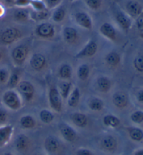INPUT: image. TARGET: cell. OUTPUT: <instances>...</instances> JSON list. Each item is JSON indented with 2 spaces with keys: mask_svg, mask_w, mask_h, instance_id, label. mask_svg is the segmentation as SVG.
Wrapping results in <instances>:
<instances>
[{
  "mask_svg": "<svg viewBox=\"0 0 143 155\" xmlns=\"http://www.w3.org/2000/svg\"><path fill=\"white\" fill-rule=\"evenodd\" d=\"M2 101L8 109L17 111L23 107V101L20 95L16 91L10 89L6 91L2 96Z\"/></svg>",
  "mask_w": 143,
  "mask_h": 155,
  "instance_id": "cell-1",
  "label": "cell"
},
{
  "mask_svg": "<svg viewBox=\"0 0 143 155\" xmlns=\"http://www.w3.org/2000/svg\"><path fill=\"white\" fill-rule=\"evenodd\" d=\"M48 101L50 107L56 112L60 113L62 110L63 99L59 94L57 86H52L50 87L48 92Z\"/></svg>",
  "mask_w": 143,
  "mask_h": 155,
  "instance_id": "cell-2",
  "label": "cell"
},
{
  "mask_svg": "<svg viewBox=\"0 0 143 155\" xmlns=\"http://www.w3.org/2000/svg\"><path fill=\"white\" fill-rule=\"evenodd\" d=\"M35 34L42 39H51L55 35V29L52 23L42 22L35 29Z\"/></svg>",
  "mask_w": 143,
  "mask_h": 155,
  "instance_id": "cell-3",
  "label": "cell"
},
{
  "mask_svg": "<svg viewBox=\"0 0 143 155\" xmlns=\"http://www.w3.org/2000/svg\"><path fill=\"white\" fill-rule=\"evenodd\" d=\"M16 88L18 94L26 101H31L34 98L35 88L34 85L30 81L25 80L20 81Z\"/></svg>",
  "mask_w": 143,
  "mask_h": 155,
  "instance_id": "cell-4",
  "label": "cell"
},
{
  "mask_svg": "<svg viewBox=\"0 0 143 155\" xmlns=\"http://www.w3.org/2000/svg\"><path fill=\"white\" fill-rule=\"evenodd\" d=\"M22 37V32L18 29L10 27L5 29L2 32L0 39L4 44H11L20 39Z\"/></svg>",
  "mask_w": 143,
  "mask_h": 155,
  "instance_id": "cell-5",
  "label": "cell"
},
{
  "mask_svg": "<svg viewBox=\"0 0 143 155\" xmlns=\"http://www.w3.org/2000/svg\"><path fill=\"white\" fill-rule=\"evenodd\" d=\"M29 50L25 45H19L14 48L11 53L12 58L17 65H22L27 59Z\"/></svg>",
  "mask_w": 143,
  "mask_h": 155,
  "instance_id": "cell-6",
  "label": "cell"
},
{
  "mask_svg": "<svg viewBox=\"0 0 143 155\" xmlns=\"http://www.w3.org/2000/svg\"><path fill=\"white\" fill-rule=\"evenodd\" d=\"M59 132L62 138L67 142L73 143L76 140L78 134L76 130L67 123H61L59 126Z\"/></svg>",
  "mask_w": 143,
  "mask_h": 155,
  "instance_id": "cell-7",
  "label": "cell"
},
{
  "mask_svg": "<svg viewBox=\"0 0 143 155\" xmlns=\"http://www.w3.org/2000/svg\"><path fill=\"white\" fill-rule=\"evenodd\" d=\"M98 51V45L94 40H90L86 44V45L76 54V58H91L96 54Z\"/></svg>",
  "mask_w": 143,
  "mask_h": 155,
  "instance_id": "cell-8",
  "label": "cell"
},
{
  "mask_svg": "<svg viewBox=\"0 0 143 155\" xmlns=\"http://www.w3.org/2000/svg\"><path fill=\"white\" fill-rule=\"evenodd\" d=\"M75 21L80 27L85 30H90L92 29L93 23H92V18L86 12H80L76 13L75 15Z\"/></svg>",
  "mask_w": 143,
  "mask_h": 155,
  "instance_id": "cell-9",
  "label": "cell"
},
{
  "mask_svg": "<svg viewBox=\"0 0 143 155\" xmlns=\"http://www.w3.org/2000/svg\"><path fill=\"white\" fill-rule=\"evenodd\" d=\"M115 20L120 27L124 31L128 32L131 28L132 19L126 13L122 11H118L115 14Z\"/></svg>",
  "mask_w": 143,
  "mask_h": 155,
  "instance_id": "cell-10",
  "label": "cell"
},
{
  "mask_svg": "<svg viewBox=\"0 0 143 155\" xmlns=\"http://www.w3.org/2000/svg\"><path fill=\"white\" fill-rule=\"evenodd\" d=\"M126 14L131 18L135 19L143 12V6L138 2L131 0L127 2L126 4Z\"/></svg>",
  "mask_w": 143,
  "mask_h": 155,
  "instance_id": "cell-11",
  "label": "cell"
},
{
  "mask_svg": "<svg viewBox=\"0 0 143 155\" xmlns=\"http://www.w3.org/2000/svg\"><path fill=\"white\" fill-rule=\"evenodd\" d=\"M99 32L103 37L110 41L117 39V31L114 26L110 23H103L99 28Z\"/></svg>",
  "mask_w": 143,
  "mask_h": 155,
  "instance_id": "cell-12",
  "label": "cell"
},
{
  "mask_svg": "<svg viewBox=\"0 0 143 155\" xmlns=\"http://www.w3.org/2000/svg\"><path fill=\"white\" fill-rule=\"evenodd\" d=\"M46 63L47 61L45 57L43 54L38 53L33 54L30 60V67L36 71L42 70L45 67Z\"/></svg>",
  "mask_w": 143,
  "mask_h": 155,
  "instance_id": "cell-13",
  "label": "cell"
},
{
  "mask_svg": "<svg viewBox=\"0 0 143 155\" xmlns=\"http://www.w3.org/2000/svg\"><path fill=\"white\" fill-rule=\"evenodd\" d=\"M14 134L12 125H5L0 127V147H3L9 143Z\"/></svg>",
  "mask_w": 143,
  "mask_h": 155,
  "instance_id": "cell-14",
  "label": "cell"
},
{
  "mask_svg": "<svg viewBox=\"0 0 143 155\" xmlns=\"http://www.w3.org/2000/svg\"><path fill=\"white\" fill-rule=\"evenodd\" d=\"M112 101L116 107L122 109L128 105L129 99L127 95L124 92L117 91L113 95Z\"/></svg>",
  "mask_w": 143,
  "mask_h": 155,
  "instance_id": "cell-15",
  "label": "cell"
},
{
  "mask_svg": "<svg viewBox=\"0 0 143 155\" xmlns=\"http://www.w3.org/2000/svg\"><path fill=\"white\" fill-rule=\"evenodd\" d=\"M45 150L50 154H54L58 152L60 144L57 138L52 136H48L45 139L43 143Z\"/></svg>",
  "mask_w": 143,
  "mask_h": 155,
  "instance_id": "cell-16",
  "label": "cell"
},
{
  "mask_svg": "<svg viewBox=\"0 0 143 155\" xmlns=\"http://www.w3.org/2000/svg\"><path fill=\"white\" fill-rule=\"evenodd\" d=\"M96 86L100 92L106 94L109 92L113 86L111 79L106 76H100L96 79Z\"/></svg>",
  "mask_w": 143,
  "mask_h": 155,
  "instance_id": "cell-17",
  "label": "cell"
},
{
  "mask_svg": "<svg viewBox=\"0 0 143 155\" xmlns=\"http://www.w3.org/2000/svg\"><path fill=\"white\" fill-rule=\"evenodd\" d=\"M63 38L68 44H73L77 40L78 32L76 28L71 26H66L62 31Z\"/></svg>",
  "mask_w": 143,
  "mask_h": 155,
  "instance_id": "cell-18",
  "label": "cell"
},
{
  "mask_svg": "<svg viewBox=\"0 0 143 155\" xmlns=\"http://www.w3.org/2000/svg\"><path fill=\"white\" fill-rule=\"evenodd\" d=\"M30 145V140L25 134H20L15 141V147L17 151L25 152Z\"/></svg>",
  "mask_w": 143,
  "mask_h": 155,
  "instance_id": "cell-19",
  "label": "cell"
},
{
  "mask_svg": "<svg viewBox=\"0 0 143 155\" xmlns=\"http://www.w3.org/2000/svg\"><path fill=\"white\" fill-rule=\"evenodd\" d=\"M101 145L103 149L107 152H113L117 146V140L111 135L105 136L101 140Z\"/></svg>",
  "mask_w": 143,
  "mask_h": 155,
  "instance_id": "cell-20",
  "label": "cell"
},
{
  "mask_svg": "<svg viewBox=\"0 0 143 155\" xmlns=\"http://www.w3.org/2000/svg\"><path fill=\"white\" fill-rule=\"evenodd\" d=\"M72 122L76 127L80 128H85L88 124L87 116L84 113L76 112L73 113L71 117Z\"/></svg>",
  "mask_w": 143,
  "mask_h": 155,
  "instance_id": "cell-21",
  "label": "cell"
},
{
  "mask_svg": "<svg viewBox=\"0 0 143 155\" xmlns=\"http://www.w3.org/2000/svg\"><path fill=\"white\" fill-rule=\"evenodd\" d=\"M80 100V91L78 87L74 88L71 91L67 98V104L69 107L75 108L78 105Z\"/></svg>",
  "mask_w": 143,
  "mask_h": 155,
  "instance_id": "cell-22",
  "label": "cell"
},
{
  "mask_svg": "<svg viewBox=\"0 0 143 155\" xmlns=\"http://www.w3.org/2000/svg\"><path fill=\"white\" fill-rule=\"evenodd\" d=\"M20 125L24 129L30 130L35 128L36 125V121L34 117L32 115H24L20 119Z\"/></svg>",
  "mask_w": 143,
  "mask_h": 155,
  "instance_id": "cell-23",
  "label": "cell"
},
{
  "mask_svg": "<svg viewBox=\"0 0 143 155\" xmlns=\"http://www.w3.org/2000/svg\"><path fill=\"white\" fill-rule=\"evenodd\" d=\"M58 74L59 78L62 80L69 81L73 76V68L69 64H63L59 68Z\"/></svg>",
  "mask_w": 143,
  "mask_h": 155,
  "instance_id": "cell-24",
  "label": "cell"
},
{
  "mask_svg": "<svg viewBox=\"0 0 143 155\" xmlns=\"http://www.w3.org/2000/svg\"><path fill=\"white\" fill-rule=\"evenodd\" d=\"M105 103L103 101L98 97H92L88 101V107L94 112H100L104 108Z\"/></svg>",
  "mask_w": 143,
  "mask_h": 155,
  "instance_id": "cell-25",
  "label": "cell"
},
{
  "mask_svg": "<svg viewBox=\"0 0 143 155\" xmlns=\"http://www.w3.org/2000/svg\"><path fill=\"white\" fill-rule=\"evenodd\" d=\"M57 88H58L59 92L62 99L67 100L72 91V84L69 81L63 80L59 84Z\"/></svg>",
  "mask_w": 143,
  "mask_h": 155,
  "instance_id": "cell-26",
  "label": "cell"
},
{
  "mask_svg": "<svg viewBox=\"0 0 143 155\" xmlns=\"http://www.w3.org/2000/svg\"><path fill=\"white\" fill-rule=\"evenodd\" d=\"M121 57L118 53L115 51L110 52L105 58V61L107 65L111 68H115L120 63Z\"/></svg>",
  "mask_w": 143,
  "mask_h": 155,
  "instance_id": "cell-27",
  "label": "cell"
},
{
  "mask_svg": "<svg viewBox=\"0 0 143 155\" xmlns=\"http://www.w3.org/2000/svg\"><path fill=\"white\" fill-rule=\"evenodd\" d=\"M103 123L107 127L116 128L120 124V120L117 117L109 114L103 117Z\"/></svg>",
  "mask_w": 143,
  "mask_h": 155,
  "instance_id": "cell-28",
  "label": "cell"
},
{
  "mask_svg": "<svg viewBox=\"0 0 143 155\" xmlns=\"http://www.w3.org/2000/svg\"><path fill=\"white\" fill-rule=\"evenodd\" d=\"M90 74V69L87 64H81L78 66L77 70V76L80 81H84L89 78Z\"/></svg>",
  "mask_w": 143,
  "mask_h": 155,
  "instance_id": "cell-29",
  "label": "cell"
},
{
  "mask_svg": "<svg viewBox=\"0 0 143 155\" xmlns=\"http://www.w3.org/2000/svg\"><path fill=\"white\" fill-rule=\"evenodd\" d=\"M14 17L15 21L25 22L30 19V12L25 8H20L14 12Z\"/></svg>",
  "mask_w": 143,
  "mask_h": 155,
  "instance_id": "cell-30",
  "label": "cell"
},
{
  "mask_svg": "<svg viewBox=\"0 0 143 155\" xmlns=\"http://www.w3.org/2000/svg\"><path fill=\"white\" fill-rule=\"evenodd\" d=\"M39 119L43 124H49L54 121V115L50 110L43 109L39 112Z\"/></svg>",
  "mask_w": 143,
  "mask_h": 155,
  "instance_id": "cell-31",
  "label": "cell"
},
{
  "mask_svg": "<svg viewBox=\"0 0 143 155\" xmlns=\"http://www.w3.org/2000/svg\"><path fill=\"white\" fill-rule=\"evenodd\" d=\"M50 14L48 9L43 11H34L30 12V18L34 21H43L49 18Z\"/></svg>",
  "mask_w": 143,
  "mask_h": 155,
  "instance_id": "cell-32",
  "label": "cell"
},
{
  "mask_svg": "<svg viewBox=\"0 0 143 155\" xmlns=\"http://www.w3.org/2000/svg\"><path fill=\"white\" fill-rule=\"evenodd\" d=\"M66 11L62 7H58L54 11L52 14V19L55 23H61L65 18Z\"/></svg>",
  "mask_w": 143,
  "mask_h": 155,
  "instance_id": "cell-33",
  "label": "cell"
},
{
  "mask_svg": "<svg viewBox=\"0 0 143 155\" xmlns=\"http://www.w3.org/2000/svg\"><path fill=\"white\" fill-rule=\"evenodd\" d=\"M130 137L135 141H140L143 138V133L139 128H132L129 130Z\"/></svg>",
  "mask_w": 143,
  "mask_h": 155,
  "instance_id": "cell-34",
  "label": "cell"
},
{
  "mask_svg": "<svg viewBox=\"0 0 143 155\" xmlns=\"http://www.w3.org/2000/svg\"><path fill=\"white\" fill-rule=\"evenodd\" d=\"M30 5L32 6L34 11H36V12L48 9L46 4L41 0H32Z\"/></svg>",
  "mask_w": 143,
  "mask_h": 155,
  "instance_id": "cell-35",
  "label": "cell"
},
{
  "mask_svg": "<svg viewBox=\"0 0 143 155\" xmlns=\"http://www.w3.org/2000/svg\"><path fill=\"white\" fill-rule=\"evenodd\" d=\"M19 82H20V77H19V75L17 74V73H12L11 74H10L9 79H8V81L7 82L8 87L13 89V88L16 87Z\"/></svg>",
  "mask_w": 143,
  "mask_h": 155,
  "instance_id": "cell-36",
  "label": "cell"
},
{
  "mask_svg": "<svg viewBox=\"0 0 143 155\" xmlns=\"http://www.w3.org/2000/svg\"><path fill=\"white\" fill-rule=\"evenodd\" d=\"M86 4L92 10L99 9L102 4V0H85Z\"/></svg>",
  "mask_w": 143,
  "mask_h": 155,
  "instance_id": "cell-37",
  "label": "cell"
},
{
  "mask_svg": "<svg viewBox=\"0 0 143 155\" xmlns=\"http://www.w3.org/2000/svg\"><path fill=\"white\" fill-rule=\"evenodd\" d=\"M133 65L138 72H143V55L135 57L133 61Z\"/></svg>",
  "mask_w": 143,
  "mask_h": 155,
  "instance_id": "cell-38",
  "label": "cell"
},
{
  "mask_svg": "<svg viewBox=\"0 0 143 155\" xmlns=\"http://www.w3.org/2000/svg\"><path fill=\"white\" fill-rule=\"evenodd\" d=\"M10 77V73L5 68L0 69V84H6Z\"/></svg>",
  "mask_w": 143,
  "mask_h": 155,
  "instance_id": "cell-39",
  "label": "cell"
},
{
  "mask_svg": "<svg viewBox=\"0 0 143 155\" xmlns=\"http://www.w3.org/2000/svg\"><path fill=\"white\" fill-rule=\"evenodd\" d=\"M131 120L133 122L140 124L143 121V112L142 111H136L133 112L131 116Z\"/></svg>",
  "mask_w": 143,
  "mask_h": 155,
  "instance_id": "cell-40",
  "label": "cell"
},
{
  "mask_svg": "<svg viewBox=\"0 0 143 155\" xmlns=\"http://www.w3.org/2000/svg\"><path fill=\"white\" fill-rule=\"evenodd\" d=\"M135 25L140 33L143 32V12L135 18Z\"/></svg>",
  "mask_w": 143,
  "mask_h": 155,
  "instance_id": "cell-41",
  "label": "cell"
},
{
  "mask_svg": "<svg viewBox=\"0 0 143 155\" xmlns=\"http://www.w3.org/2000/svg\"><path fill=\"white\" fill-rule=\"evenodd\" d=\"M32 0H15L14 4L20 8H24L28 5H30Z\"/></svg>",
  "mask_w": 143,
  "mask_h": 155,
  "instance_id": "cell-42",
  "label": "cell"
},
{
  "mask_svg": "<svg viewBox=\"0 0 143 155\" xmlns=\"http://www.w3.org/2000/svg\"><path fill=\"white\" fill-rule=\"evenodd\" d=\"M76 155H94V154L87 148H80L76 150Z\"/></svg>",
  "mask_w": 143,
  "mask_h": 155,
  "instance_id": "cell-43",
  "label": "cell"
},
{
  "mask_svg": "<svg viewBox=\"0 0 143 155\" xmlns=\"http://www.w3.org/2000/svg\"><path fill=\"white\" fill-rule=\"evenodd\" d=\"M61 0H46V6L48 8H53L58 6L60 3Z\"/></svg>",
  "mask_w": 143,
  "mask_h": 155,
  "instance_id": "cell-44",
  "label": "cell"
},
{
  "mask_svg": "<svg viewBox=\"0 0 143 155\" xmlns=\"http://www.w3.org/2000/svg\"><path fill=\"white\" fill-rule=\"evenodd\" d=\"M8 114L5 110L0 109V124L5 123L7 121Z\"/></svg>",
  "mask_w": 143,
  "mask_h": 155,
  "instance_id": "cell-45",
  "label": "cell"
},
{
  "mask_svg": "<svg viewBox=\"0 0 143 155\" xmlns=\"http://www.w3.org/2000/svg\"><path fill=\"white\" fill-rule=\"evenodd\" d=\"M137 99L140 103H143V90H140L137 94Z\"/></svg>",
  "mask_w": 143,
  "mask_h": 155,
  "instance_id": "cell-46",
  "label": "cell"
},
{
  "mask_svg": "<svg viewBox=\"0 0 143 155\" xmlns=\"http://www.w3.org/2000/svg\"><path fill=\"white\" fill-rule=\"evenodd\" d=\"M134 155H143V150H138Z\"/></svg>",
  "mask_w": 143,
  "mask_h": 155,
  "instance_id": "cell-47",
  "label": "cell"
},
{
  "mask_svg": "<svg viewBox=\"0 0 143 155\" xmlns=\"http://www.w3.org/2000/svg\"><path fill=\"white\" fill-rule=\"evenodd\" d=\"M5 1L8 3H13V2H15V0H5Z\"/></svg>",
  "mask_w": 143,
  "mask_h": 155,
  "instance_id": "cell-48",
  "label": "cell"
},
{
  "mask_svg": "<svg viewBox=\"0 0 143 155\" xmlns=\"http://www.w3.org/2000/svg\"><path fill=\"white\" fill-rule=\"evenodd\" d=\"M140 38H141V39H143V32L140 33Z\"/></svg>",
  "mask_w": 143,
  "mask_h": 155,
  "instance_id": "cell-49",
  "label": "cell"
},
{
  "mask_svg": "<svg viewBox=\"0 0 143 155\" xmlns=\"http://www.w3.org/2000/svg\"><path fill=\"white\" fill-rule=\"evenodd\" d=\"M4 155H14V154H11V153H10V152H8V153H6V154H4Z\"/></svg>",
  "mask_w": 143,
  "mask_h": 155,
  "instance_id": "cell-50",
  "label": "cell"
},
{
  "mask_svg": "<svg viewBox=\"0 0 143 155\" xmlns=\"http://www.w3.org/2000/svg\"><path fill=\"white\" fill-rule=\"evenodd\" d=\"M1 58H2V54L0 53V60H1Z\"/></svg>",
  "mask_w": 143,
  "mask_h": 155,
  "instance_id": "cell-51",
  "label": "cell"
},
{
  "mask_svg": "<svg viewBox=\"0 0 143 155\" xmlns=\"http://www.w3.org/2000/svg\"><path fill=\"white\" fill-rule=\"evenodd\" d=\"M40 155H43V154H40Z\"/></svg>",
  "mask_w": 143,
  "mask_h": 155,
  "instance_id": "cell-52",
  "label": "cell"
}]
</instances>
